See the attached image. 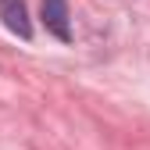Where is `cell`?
<instances>
[{
	"mask_svg": "<svg viewBox=\"0 0 150 150\" xmlns=\"http://www.w3.org/2000/svg\"><path fill=\"white\" fill-rule=\"evenodd\" d=\"M40 14H43L47 32H54L61 43H68V40H71V25H68V0H43V4H40Z\"/></svg>",
	"mask_w": 150,
	"mask_h": 150,
	"instance_id": "obj_1",
	"label": "cell"
},
{
	"mask_svg": "<svg viewBox=\"0 0 150 150\" xmlns=\"http://www.w3.org/2000/svg\"><path fill=\"white\" fill-rule=\"evenodd\" d=\"M0 18L4 25L22 36V40H32V25H29V11H25V0H0Z\"/></svg>",
	"mask_w": 150,
	"mask_h": 150,
	"instance_id": "obj_2",
	"label": "cell"
}]
</instances>
